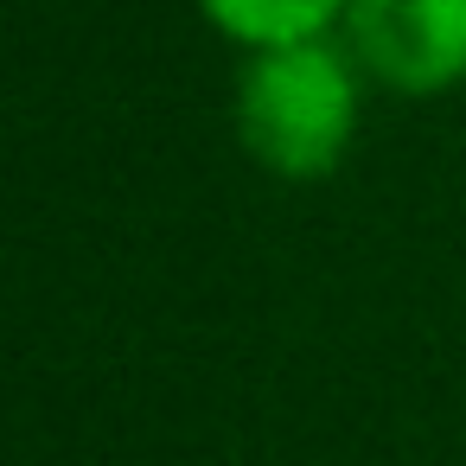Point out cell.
Instances as JSON below:
<instances>
[{
    "mask_svg": "<svg viewBox=\"0 0 466 466\" xmlns=\"http://www.w3.org/2000/svg\"><path fill=\"white\" fill-rule=\"evenodd\" d=\"M351 52L402 96H434L466 77V0H351Z\"/></svg>",
    "mask_w": 466,
    "mask_h": 466,
    "instance_id": "cell-2",
    "label": "cell"
},
{
    "mask_svg": "<svg viewBox=\"0 0 466 466\" xmlns=\"http://www.w3.org/2000/svg\"><path fill=\"white\" fill-rule=\"evenodd\" d=\"M358 122V90L326 39L256 46L237 71V135L281 179H319L339 167Z\"/></svg>",
    "mask_w": 466,
    "mask_h": 466,
    "instance_id": "cell-1",
    "label": "cell"
},
{
    "mask_svg": "<svg viewBox=\"0 0 466 466\" xmlns=\"http://www.w3.org/2000/svg\"><path fill=\"white\" fill-rule=\"evenodd\" d=\"M198 7H205L230 39H243V46L256 52V46L326 39V26L351 7V0H198Z\"/></svg>",
    "mask_w": 466,
    "mask_h": 466,
    "instance_id": "cell-3",
    "label": "cell"
}]
</instances>
